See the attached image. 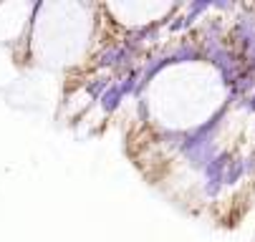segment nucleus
Returning a JSON list of instances; mask_svg holds the SVG:
<instances>
[{
    "label": "nucleus",
    "instance_id": "11",
    "mask_svg": "<svg viewBox=\"0 0 255 242\" xmlns=\"http://www.w3.org/2000/svg\"><path fill=\"white\" fill-rule=\"evenodd\" d=\"M243 161H245V174H255V152L243 157Z\"/></svg>",
    "mask_w": 255,
    "mask_h": 242
},
{
    "label": "nucleus",
    "instance_id": "13",
    "mask_svg": "<svg viewBox=\"0 0 255 242\" xmlns=\"http://www.w3.org/2000/svg\"><path fill=\"white\" fill-rule=\"evenodd\" d=\"M243 106H245L248 111H255V91H253V93H250V96L243 101Z\"/></svg>",
    "mask_w": 255,
    "mask_h": 242
},
{
    "label": "nucleus",
    "instance_id": "9",
    "mask_svg": "<svg viewBox=\"0 0 255 242\" xmlns=\"http://www.w3.org/2000/svg\"><path fill=\"white\" fill-rule=\"evenodd\" d=\"M159 142H162L164 147L179 152L182 142H185V131H174V129H172V131H162V134H159Z\"/></svg>",
    "mask_w": 255,
    "mask_h": 242
},
{
    "label": "nucleus",
    "instance_id": "2",
    "mask_svg": "<svg viewBox=\"0 0 255 242\" xmlns=\"http://www.w3.org/2000/svg\"><path fill=\"white\" fill-rule=\"evenodd\" d=\"M230 33H233L235 43L240 46V53H248V51L255 46V15H253V13L238 15Z\"/></svg>",
    "mask_w": 255,
    "mask_h": 242
},
{
    "label": "nucleus",
    "instance_id": "8",
    "mask_svg": "<svg viewBox=\"0 0 255 242\" xmlns=\"http://www.w3.org/2000/svg\"><path fill=\"white\" fill-rule=\"evenodd\" d=\"M114 83V79L112 76H96V79H91L89 83H86V93L91 96V98H101L104 96V91Z\"/></svg>",
    "mask_w": 255,
    "mask_h": 242
},
{
    "label": "nucleus",
    "instance_id": "12",
    "mask_svg": "<svg viewBox=\"0 0 255 242\" xmlns=\"http://www.w3.org/2000/svg\"><path fill=\"white\" fill-rule=\"evenodd\" d=\"M212 8H217V10H230L233 3H228V0H212Z\"/></svg>",
    "mask_w": 255,
    "mask_h": 242
},
{
    "label": "nucleus",
    "instance_id": "1",
    "mask_svg": "<svg viewBox=\"0 0 255 242\" xmlns=\"http://www.w3.org/2000/svg\"><path fill=\"white\" fill-rule=\"evenodd\" d=\"M230 159H233L230 152H220V154H217V157L202 169V174H205L202 192H205L207 199H215L217 194L223 192V177H225V169H228Z\"/></svg>",
    "mask_w": 255,
    "mask_h": 242
},
{
    "label": "nucleus",
    "instance_id": "5",
    "mask_svg": "<svg viewBox=\"0 0 255 242\" xmlns=\"http://www.w3.org/2000/svg\"><path fill=\"white\" fill-rule=\"evenodd\" d=\"M99 101H101V109H104V114H114V111L122 106V101H124V93H122L119 83L114 81L112 86H109V88L104 91V96H101Z\"/></svg>",
    "mask_w": 255,
    "mask_h": 242
},
{
    "label": "nucleus",
    "instance_id": "6",
    "mask_svg": "<svg viewBox=\"0 0 255 242\" xmlns=\"http://www.w3.org/2000/svg\"><path fill=\"white\" fill-rule=\"evenodd\" d=\"M243 177H245V161H243V157H233L230 164H228V169H225L223 187H233V184H238Z\"/></svg>",
    "mask_w": 255,
    "mask_h": 242
},
{
    "label": "nucleus",
    "instance_id": "7",
    "mask_svg": "<svg viewBox=\"0 0 255 242\" xmlns=\"http://www.w3.org/2000/svg\"><path fill=\"white\" fill-rule=\"evenodd\" d=\"M139 79H141V68L134 66L127 76H122V79L117 81L119 88H122V93H124V98H127V96H139Z\"/></svg>",
    "mask_w": 255,
    "mask_h": 242
},
{
    "label": "nucleus",
    "instance_id": "10",
    "mask_svg": "<svg viewBox=\"0 0 255 242\" xmlns=\"http://www.w3.org/2000/svg\"><path fill=\"white\" fill-rule=\"evenodd\" d=\"M240 58H243V66H245V71H250V74L255 76V46H253V48H250L248 53H243Z\"/></svg>",
    "mask_w": 255,
    "mask_h": 242
},
{
    "label": "nucleus",
    "instance_id": "4",
    "mask_svg": "<svg viewBox=\"0 0 255 242\" xmlns=\"http://www.w3.org/2000/svg\"><path fill=\"white\" fill-rule=\"evenodd\" d=\"M167 53H169V63H172V66L202 61V51H200L197 46H192V43H179V46H174V48L167 51Z\"/></svg>",
    "mask_w": 255,
    "mask_h": 242
},
{
    "label": "nucleus",
    "instance_id": "3",
    "mask_svg": "<svg viewBox=\"0 0 255 242\" xmlns=\"http://www.w3.org/2000/svg\"><path fill=\"white\" fill-rule=\"evenodd\" d=\"M207 10H212V0H190V5L185 8V15H179V18H174L169 23V33H179V30L190 28Z\"/></svg>",
    "mask_w": 255,
    "mask_h": 242
}]
</instances>
